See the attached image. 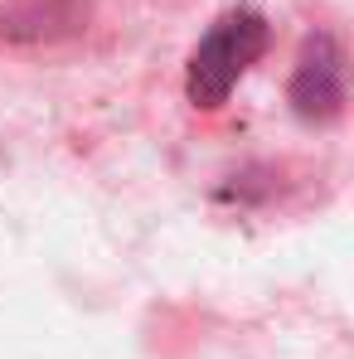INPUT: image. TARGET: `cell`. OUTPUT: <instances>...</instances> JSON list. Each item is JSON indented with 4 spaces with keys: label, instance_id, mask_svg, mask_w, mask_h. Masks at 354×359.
Returning a JSON list of instances; mask_svg holds the SVG:
<instances>
[{
    "label": "cell",
    "instance_id": "cell-2",
    "mask_svg": "<svg viewBox=\"0 0 354 359\" xmlns=\"http://www.w3.org/2000/svg\"><path fill=\"white\" fill-rule=\"evenodd\" d=\"M292 97L306 117H330L340 107V54L330 39H311L306 44V59L296 68Z\"/></svg>",
    "mask_w": 354,
    "mask_h": 359
},
{
    "label": "cell",
    "instance_id": "cell-1",
    "mask_svg": "<svg viewBox=\"0 0 354 359\" xmlns=\"http://www.w3.org/2000/svg\"><path fill=\"white\" fill-rule=\"evenodd\" d=\"M262 49H267V20L262 15H252V10L224 15L189 59V97L199 107H219L233 93L238 78L262 59Z\"/></svg>",
    "mask_w": 354,
    "mask_h": 359
}]
</instances>
